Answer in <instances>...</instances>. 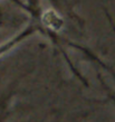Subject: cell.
Listing matches in <instances>:
<instances>
[{"mask_svg":"<svg viewBox=\"0 0 115 122\" xmlns=\"http://www.w3.org/2000/svg\"><path fill=\"white\" fill-rule=\"evenodd\" d=\"M43 21L49 29L54 30V31H59L64 25V21L60 18V16H58L57 12L53 10H48L45 12L44 17H43Z\"/></svg>","mask_w":115,"mask_h":122,"instance_id":"obj_1","label":"cell"}]
</instances>
